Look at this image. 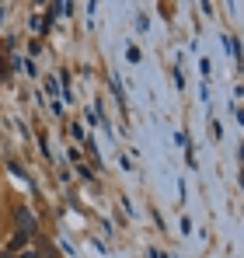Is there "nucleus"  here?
Here are the masks:
<instances>
[{
  "label": "nucleus",
  "mask_w": 244,
  "mask_h": 258,
  "mask_svg": "<svg viewBox=\"0 0 244 258\" xmlns=\"http://www.w3.org/2000/svg\"><path fill=\"white\" fill-rule=\"evenodd\" d=\"M14 223H18V234H25V237H32V234L39 230V223H35V216L28 213L25 206H18V210H14Z\"/></svg>",
  "instance_id": "1"
},
{
  "label": "nucleus",
  "mask_w": 244,
  "mask_h": 258,
  "mask_svg": "<svg viewBox=\"0 0 244 258\" xmlns=\"http://www.w3.org/2000/svg\"><path fill=\"white\" fill-rule=\"evenodd\" d=\"M0 258H18V255H7V251H0Z\"/></svg>",
  "instance_id": "2"
},
{
  "label": "nucleus",
  "mask_w": 244,
  "mask_h": 258,
  "mask_svg": "<svg viewBox=\"0 0 244 258\" xmlns=\"http://www.w3.org/2000/svg\"><path fill=\"white\" fill-rule=\"evenodd\" d=\"M0 14H4V7H0Z\"/></svg>",
  "instance_id": "3"
}]
</instances>
